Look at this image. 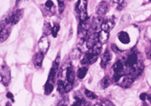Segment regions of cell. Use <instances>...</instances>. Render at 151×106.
<instances>
[{"instance_id": "cell-1", "label": "cell", "mask_w": 151, "mask_h": 106, "mask_svg": "<svg viewBox=\"0 0 151 106\" xmlns=\"http://www.w3.org/2000/svg\"><path fill=\"white\" fill-rule=\"evenodd\" d=\"M59 65H60V54L57 56L56 59L54 60L52 66L51 68V71L49 73V76L47 79V82L45 86V94H50L52 91L53 90V84L54 81H55V77L59 70Z\"/></svg>"}, {"instance_id": "cell-2", "label": "cell", "mask_w": 151, "mask_h": 106, "mask_svg": "<svg viewBox=\"0 0 151 106\" xmlns=\"http://www.w3.org/2000/svg\"><path fill=\"white\" fill-rule=\"evenodd\" d=\"M87 4L88 0H78V2L75 6V12L79 15L81 22L85 21L89 18L87 14Z\"/></svg>"}, {"instance_id": "cell-3", "label": "cell", "mask_w": 151, "mask_h": 106, "mask_svg": "<svg viewBox=\"0 0 151 106\" xmlns=\"http://www.w3.org/2000/svg\"><path fill=\"white\" fill-rule=\"evenodd\" d=\"M135 77L132 76L131 74H124V75H121L119 80L118 81V84L121 87H124V88H128L130 87L132 85V84L135 81Z\"/></svg>"}, {"instance_id": "cell-4", "label": "cell", "mask_w": 151, "mask_h": 106, "mask_svg": "<svg viewBox=\"0 0 151 106\" xmlns=\"http://www.w3.org/2000/svg\"><path fill=\"white\" fill-rule=\"evenodd\" d=\"M10 80H11L10 69L6 64H3L1 66V83L5 86H7L10 83Z\"/></svg>"}, {"instance_id": "cell-5", "label": "cell", "mask_w": 151, "mask_h": 106, "mask_svg": "<svg viewBox=\"0 0 151 106\" xmlns=\"http://www.w3.org/2000/svg\"><path fill=\"white\" fill-rule=\"evenodd\" d=\"M123 62H124L125 64L127 66H129V67H133V66H135L139 63H140L139 59V55L137 52H131Z\"/></svg>"}, {"instance_id": "cell-6", "label": "cell", "mask_w": 151, "mask_h": 106, "mask_svg": "<svg viewBox=\"0 0 151 106\" xmlns=\"http://www.w3.org/2000/svg\"><path fill=\"white\" fill-rule=\"evenodd\" d=\"M72 89H73V84L72 83L68 82L67 80L66 81H62V80L58 81L57 91H58V92H60L61 94H67V92H69Z\"/></svg>"}, {"instance_id": "cell-7", "label": "cell", "mask_w": 151, "mask_h": 106, "mask_svg": "<svg viewBox=\"0 0 151 106\" xmlns=\"http://www.w3.org/2000/svg\"><path fill=\"white\" fill-rule=\"evenodd\" d=\"M23 16H24V10L23 9H18L15 13H13V15L11 17H9L6 20V24L11 23L13 25H16V24H17L22 19Z\"/></svg>"}, {"instance_id": "cell-8", "label": "cell", "mask_w": 151, "mask_h": 106, "mask_svg": "<svg viewBox=\"0 0 151 106\" xmlns=\"http://www.w3.org/2000/svg\"><path fill=\"white\" fill-rule=\"evenodd\" d=\"M86 46L89 48V49H91L94 45L96 43L99 42V37H98V34L97 33H91V34H89L88 33V36L86 38Z\"/></svg>"}, {"instance_id": "cell-9", "label": "cell", "mask_w": 151, "mask_h": 106, "mask_svg": "<svg viewBox=\"0 0 151 106\" xmlns=\"http://www.w3.org/2000/svg\"><path fill=\"white\" fill-rule=\"evenodd\" d=\"M97 59H98V56H96V55L92 54L91 52H90L83 56V57L81 59V63L82 64H92L97 61Z\"/></svg>"}, {"instance_id": "cell-10", "label": "cell", "mask_w": 151, "mask_h": 106, "mask_svg": "<svg viewBox=\"0 0 151 106\" xmlns=\"http://www.w3.org/2000/svg\"><path fill=\"white\" fill-rule=\"evenodd\" d=\"M114 25H115V20H114V17H111V18L103 20V22L101 23V30L109 32L113 29Z\"/></svg>"}, {"instance_id": "cell-11", "label": "cell", "mask_w": 151, "mask_h": 106, "mask_svg": "<svg viewBox=\"0 0 151 106\" xmlns=\"http://www.w3.org/2000/svg\"><path fill=\"white\" fill-rule=\"evenodd\" d=\"M109 3L106 2V1H101L98 5V7H97V15L99 17L105 16L107 13H108V11H109Z\"/></svg>"}, {"instance_id": "cell-12", "label": "cell", "mask_w": 151, "mask_h": 106, "mask_svg": "<svg viewBox=\"0 0 151 106\" xmlns=\"http://www.w3.org/2000/svg\"><path fill=\"white\" fill-rule=\"evenodd\" d=\"M45 58V53L42 51H39L34 56V64L36 68H41L43 64V61Z\"/></svg>"}, {"instance_id": "cell-13", "label": "cell", "mask_w": 151, "mask_h": 106, "mask_svg": "<svg viewBox=\"0 0 151 106\" xmlns=\"http://www.w3.org/2000/svg\"><path fill=\"white\" fill-rule=\"evenodd\" d=\"M111 53H109V50H106L104 52V54L102 55L101 56V68H106L108 64L109 63V62H111Z\"/></svg>"}, {"instance_id": "cell-14", "label": "cell", "mask_w": 151, "mask_h": 106, "mask_svg": "<svg viewBox=\"0 0 151 106\" xmlns=\"http://www.w3.org/2000/svg\"><path fill=\"white\" fill-rule=\"evenodd\" d=\"M38 47H39L40 51L44 52L45 54L47 52V50L49 48V41L46 36H43L40 39V41L38 43Z\"/></svg>"}, {"instance_id": "cell-15", "label": "cell", "mask_w": 151, "mask_h": 106, "mask_svg": "<svg viewBox=\"0 0 151 106\" xmlns=\"http://www.w3.org/2000/svg\"><path fill=\"white\" fill-rule=\"evenodd\" d=\"M74 79H75V74H74L73 67V66H69V67L67 68V71H66V80L68 82L73 84Z\"/></svg>"}, {"instance_id": "cell-16", "label": "cell", "mask_w": 151, "mask_h": 106, "mask_svg": "<svg viewBox=\"0 0 151 106\" xmlns=\"http://www.w3.org/2000/svg\"><path fill=\"white\" fill-rule=\"evenodd\" d=\"M118 38H119V40L122 44L128 45V44L130 42L129 35V34H128L127 32H120V33H119Z\"/></svg>"}, {"instance_id": "cell-17", "label": "cell", "mask_w": 151, "mask_h": 106, "mask_svg": "<svg viewBox=\"0 0 151 106\" xmlns=\"http://www.w3.org/2000/svg\"><path fill=\"white\" fill-rule=\"evenodd\" d=\"M98 37H99V41L101 43V44H104L108 41V39L109 37V32L107 31H104V30H101V32L98 33Z\"/></svg>"}, {"instance_id": "cell-18", "label": "cell", "mask_w": 151, "mask_h": 106, "mask_svg": "<svg viewBox=\"0 0 151 106\" xmlns=\"http://www.w3.org/2000/svg\"><path fill=\"white\" fill-rule=\"evenodd\" d=\"M111 78L108 77V76H105L103 79H101V80L99 85H100V88H101V89H106V88H108L109 85H111Z\"/></svg>"}, {"instance_id": "cell-19", "label": "cell", "mask_w": 151, "mask_h": 106, "mask_svg": "<svg viewBox=\"0 0 151 106\" xmlns=\"http://www.w3.org/2000/svg\"><path fill=\"white\" fill-rule=\"evenodd\" d=\"M101 51H102V46H101V43L100 41L98 43H96L91 50V52L92 53V54H94L96 56H99L101 53Z\"/></svg>"}, {"instance_id": "cell-20", "label": "cell", "mask_w": 151, "mask_h": 106, "mask_svg": "<svg viewBox=\"0 0 151 106\" xmlns=\"http://www.w3.org/2000/svg\"><path fill=\"white\" fill-rule=\"evenodd\" d=\"M9 36V30L6 27L1 28V32H0V42L4 43Z\"/></svg>"}, {"instance_id": "cell-21", "label": "cell", "mask_w": 151, "mask_h": 106, "mask_svg": "<svg viewBox=\"0 0 151 106\" xmlns=\"http://www.w3.org/2000/svg\"><path fill=\"white\" fill-rule=\"evenodd\" d=\"M89 102H86L82 97H78L77 95H75V102L73 103V105H79V106H81V105H88Z\"/></svg>"}, {"instance_id": "cell-22", "label": "cell", "mask_w": 151, "mask_h": 106, "mask_svg": "<svg viewBox=\"0 0 151 106\" xmlns=\"http://www.w3.org/2000/svg\"><path fill=\"white\" fill-rule=\"evenodd\" d=\"M84 94H85L86 97H87L88 99H90V100H95V99H97V98H98V95H97V94H94L93 92H91V91H90V90H88V89H85V91H84Z\"/></svg>"}, {"instance_id": "cell-23", "label": "cell", "mask_w": 151, "mask_h": 106, "mask_svg": "<svg viewBox=\"0 0 151 106\" xmlns=\"http://www.w3.org/2000/svg\"><path fill=\"white\" fill-rule=\"evenodd\" d=\"M87 71H88L87 67H81V68H80L77 71V76H78V78L83 79L86 76V74H87Z\"/></svg>"}, {"instance_id": "cell-24", "label": "cell", "mask_w": 151, "mask_h": 106, "mask_svg": "<svg viewBox=\"0 0 151 106\" xmlns=\"http://www.w3.org/2000/svg\"><path fill=\"white\" fill-rule=\"evenodd\" d=\"M59 30H60V25L59 24H54L53 26L52 27V32H51V34L52 35L53 37H56L57 36Z\"/></svg>"}, {"instance_id": "cell-25", "label": "cell", "mask_w": 151, "mask_h": 106, "mask_svg": "<svg viewBox=\"0 0 151 106\" xmlns=\"http://www.w3.org/2000/svg\"><path fill=\"white\" fill-rule=\"evenodd\" d=\"M81 51H80L79 49H74V50H73V52L71 53V58H73V59H77V58H79V57L81 56Z\"/></svg>"}, {"instance_id": "cell-26", "label": "cell", "mask_w": 151, "mask_h": 106, "mask_svg": "<svg viewBox=\"0 0 151 106\" xmlns=\"http://www.w3.org/2000/svg\"><path fill=\"white\" fill-rule=\"evenodd\" d=\"M127 1L128 0H119V1L118 2L119 3V6H118V9L121 10L122 8H124L127 5Z\"/></svg>"}, {"instance_id": "cell-27", "label": "cell", "mask_w": 151, "mask_h": 106, "mask_svg": "<svg viewBox=\"0 0 151 106\" xmlns=\"http://www.w3.org/2000/svg\"><path fill=\"white\" fill-rule=\"evenodd\" d=\"M58 1V5H59V11L60 13H62L64 10V1L63 0H57Z\"/></svg>"}, {"instance_id": "cell-28", "label": "cell", "mask_w": 151, "mask_h": 106, "mask_svg": "<svg viewBox=\"0 0 151 106\" xmlns=\"http://www.w3.org/2000/svg\"><path fill=\"white\" fill-rule=\"evenodd\" d=\"M101 105H103V106H108V105H113V103L111 102V101H109V100H106V99H104V100H102L101 101V102L100 103Z\"/></svg>"}, {"instance_id": "cell-29", "label": "cell", "mask_w": 151, "mask_h": 106, "mask_svg": "<svg viewBox=\"0 0 151 106\" xmlns=\"http://www.w3.org/2000/svg\"><path fill=\"white\" fill-rule=\"evenodd\" d=\"M45 6L47 8H53V6H54L53 2L51 1V0H48V1H46V3H45Z\"/></svg>"}, {"instance_id": "cell-30", "label": "cell", "mask_w": 151, "mask_h": 106, "mask_svg": "<svg viewBox=\"0 0 151 106\" xmlns=\"http://www.w3.org/2000/svg\"><path fill=\"white\" fill-rule=\"evenodd\" d=\"M6 97H7L8 99H10L12 102L15 101V100H14V95H13V94H12V92H8L7 94H6Z\"/></svg>"}, {"instance_id": "cell-31", "label": "cell", "mask_w": 151, "mask_h": 106, "mask_svg": "<svg viewBox=\"0 0 151 106\" xmlns=\"http://www.w3.org/2000/svg\"><path fill=\"white\" fill-rule=\"evenodd\" d=\"M147 97H148V94H140V98H141L142 101H146V100L147 99Z\"/></svg>"}, {"instance_id": "cell-32", "label": "cell", "mask_w": 151, "mask_h": 106, "mask_svg": "<svg viewBox=\"0 0 151 106\" xmlns=\"http://www.w3.org/2000/svg\"><path fill=\"white\" fill-rule=\"evenodd\" d=\"M147 57H148L149 59H151V47H149V49L147 50Z\"/></svg>"}, {"instance_id": "cell-33", "label": "cell", "mask_w": 151, "mask_h": 106, "mask_svg": "<svg viewBox=\"0 0 151 106\" xmlns=\"http://www.w3.org/2000/svg\"><path fill=\"white\" fill-rule=\"evenodd\" d=\"M147 100L151 102V94H148V97H147Z\"/></svg>"}, {"instance_id": "cell-34", "label": "cell", "mask_w": 151, "mask_h": 106, "mask_svg": "<svg viewBox=\"0 0 151 106\" xmlns=\"http://www.w3.org/2000/svg\"><path fill=\"white\" fill-rule=\"evenodd\" d=\"M111 1H112V2H114V3H118V2L119 1V0H111Z\"/></svg>"}]
</instances>
